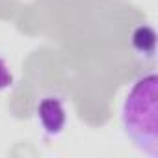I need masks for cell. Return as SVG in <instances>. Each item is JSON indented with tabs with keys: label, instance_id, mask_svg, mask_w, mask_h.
<instances>
[{
	"label": "cell",
	"instance_id": "cell-4",
	"mask_svg": "<svg viewBox=\"0 0 158 158\" xmlns=\"http://www.w3.org/2000/svg\"><path fill=\"white\" fill-rule=\"evenodd\" d=\"M15 82V78H13V73L10 69V63L4 60V58H0V93L10 89Z\"/></svg>",
	"mask_w": 158,
	"mask_h": 158
},
{
	"label": "cell",
	"instance_id": "cell-3",
	"mask_svg": "<svg viewBox=\"0 0 158 158\" xmlns=\"http://www.w3.org/2000/svg\"><path fill=\"white\" fill-rule=\"evenodd\" d=\"M130 45L132 50L143 58V60H151L154 58L156 52V32L151 24H139L132 30L130 34Z\"/></svg>",
	"mask_w": 158,
	"mask_h": 158
},
{
	"label": "cell",
	"instance_id": "cell-1",
	"mask_svg": "<svg viewBox=\"0 0 158 158\" xmlns=\"http://www.w3.org/2000/svg\"><path fill=\"white\" fill-rule=\"evenodd\" d=\"M127 138L151 158L158 156V76L145 73L132 82L121 104Z\"/></svg>",
	"mask_w": 158,
	"mask_h": 158
},
{
	"label": "cell",
	"instance_id": "cell-2",
	"mask_svg": "<svg viewBox=\"0 0 158 158\" xmlns=\"http://www.w3.org/2000/svg\"><path fill=\"white\" fill-rule=\"evenodd\" d=\"M35 121L48 138H58L67 127V108L61 97L45 95L35 104Z\"/></svg>",
	"mask_w": 158,
	"mask_h": 158
}]
</instances>
